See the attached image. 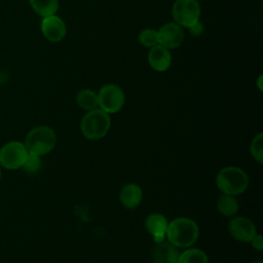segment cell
I'll return each mask as SVG.
<instances>
[{
  "label": "cell",
  "mask_w": 263,
  "mask_h": 263,
  "mask_svg": "<svg viewBox=\"0 0 263 263\" xmlns=\"http://www.w3.org/2000/svg\"><path fill=\"white\" fill-rule=\"evenodd\" d=\"M165 236L176 248H189L198 239L199 227L194 220L179 217L168 222Z\"/></svg>",
  "instance_id": "1"
},
{
  "label": "cell",
  "mask_w": 263,
  "mask_h": 263,
  "mask_svg": "<svg viewBox=\"0 0 263 263\" xmlns=\"http://www.w3.org/2000/svg\"><path fill=\"white\" fill-rule=\"evenodd\" d=\"M216 185L222 193L236 196L247 190L249 186V177L242 168L229 165L218 172L216 176Z\"/></svg>",
  "instance_id": "2"
},
{
  "label": "cell",
  "mask_w": 263,
  "mask_h": 263,
  "mask_svg": "<svg viewBox=\"0 0 263 263\" xmlns=\"http://www.w3.org/2000/svg\"><path fill=\"white\" fill-rule=\"evenodd\" d=\"M111 127L110 114L99 107L87 111L80 121V130L83 137L90 141L104 138Z\"/></svg>",
  "instance_id": "3"
},
{
  "label": "cell",
  "mask_w": 263,
  "mask_h": 263,
  "mask_svg": "<svg viewBox=\"0 0 263 263\" xmlns=\"http://www.w3.org/2000/svg\"><path fill=\"white\" fill-rule=\"evenodd\" d=\"M28 152L42 156L49 153L57 144L54 130L47 125H39L32 128L24 142Z\"/></svg>",
  "instance_id": "4"
},
{
  "label": "cell",
  "mask_w": 263,
  "mask_h": 263,
  "mask_svg": "<svg viewBox=\"0 0 263 263\" xmlns=\"http://www.w3.org/2000/svg\"><path fill=\"white\" fill-rule=\"evenodd\" d=\"M99 108L108 114L119 112L125 103V95L122 88L114 83L103 85L98 92Z\"/></svg>",
  "instance_id": "5"
},
{
  "label": "cell",
  "mask_w": 263,
  "mask_h": 263,
  "mask_svg": "<svg viewBox=\"0 0 263 263\" xmlns=\"http://www.w3.org/2000/svg\"><path fill=\"white\" fill-rule=\"evenodd\" d=\"M200 5L196 0H175L172 7L174 22L182 28H189L199 21Z\"/></svg>",
  "instance_id": "6"
},
{
  "label": "cell",
  "mask_w": 263,
  "mask_h": 263,
  "mask_svg": "<svg viewBox=\"0 0 263 263\" xmlns=\"http://www.w3.org/2000/svg\"><path fill=\"white\" fill-rule=\"evenodd\" d=\"M28 150L24 143L10 141L0 149V164L6 170L14 171L23 167L28 156Z\"/></svg>",
  "instance_id": "7"
},
{
  "label": "cell",
  "mask_w": 263,
  "mask_h": 263,
  "mask_svg": "<svg viewBox=\"0 0 263 263\" xmlns=\"http://www.w3.org/2000/svg\"><path fill=\"white\" fill-rule=\"evenodd\" d=\"M229 234L238 241L250 242L257 234V228L252 220L243 216H236L228 223Z\"/></svg>",
  "instance_id": "8"
},
{
  "label": "cell",
  "mask_w": 263,
  "mask_h": 263,
  "mask_svg": "<svg viewBox=\"0 0 263 263\" xmlns=\"http://www.w3.org/2000/svg\"><path fill=\"white\" fill-rule=\"evenodd\" d=\"M158 44L167 49H175L179 47L184 41V30L175 22L163 24L158 30Z\"/></svg>",
  "instance_id": "9"
},
{
  "label": "cell",
  "mask_w": 263,
  "mask_h": 263,
  "mask_svg": "<svg viewBox=\"0 0 263 263\" xmlns=\"http://www.w3.org/2000/svg\"><path fill=\"white\" fill-rule=\"evenodd\" d=\"M41 32L45 39L52 43H57L65 38L67 34V26L60 16L52 14L42 18Z\"/></svg>",
  "instance_id": "10"
},
{
  "label": "cell",
  "mask_w": 263,
  "mask_h": 263,
  "mask_svg": "<svg viewBox=\"0 0 263 263\" xmlns=\"http://www.w3.org/2000/svg\"><path fill=\"white\" fill-rule=\"evenodd\" d=\"M172 53L166 47L156 44L149 49L148 63L150 67L157 72H164L170 69L172 65Z\"/></svg>",
  "instance_id": "11"
},
{
  "label": "cell",
  "mask_w": 263,
  "mask_h": 263,
  "mask_svg": "<svg viewBox=\"0 0 263 263\" xmlns=\"http://www.w3.org/2000/svg\"><path fill=\"white\" fill-rule=\"evenodd\" d=\"M180 252L168 241L157 242L151 253L153 263H178Z\"/></svg>",
  "instance_id": "12"
},
{
  "label": "cell",
  "mask_w": 263,
  "mask_h": 263,
  "mask_svg": "<svg viewBox=\"0 0 263 263\" xmlns=\"http://www.w3.org/2000/svg\"><path fill=\"white\" fill-rule=\"evenodd\" d=\"M167 225V219L160 213H151L145 220V228L156 242H160L164 239Z\"/></svg>",
  "instance_id": "13"
},
{
  "label": "cell",
  "mask_w": 263,
  "mask_h": 263,
  "mask_svg": "<svg viewBox=\"0 0 263 263\" xmlns=\"http://www.w3.org/2000/svg\"><path fill=\"white\" fill-rule=\"evenodd\" d=\"M143 199V190L136 183L125 184L119 191V200L121 204L129 210L140 205Z\"/></svg>",
  "instance_id": "14"
},
{
  "label": "cell",
  "mask_w": 263,
  "mask_h": 263,
  "mask_svg": "<svg viewBox=\"0 0 263 263\" xmlns=\"http://www.w3.org/2000/svg\"><path fill=\"white\" fill-rule=\"evenodd\" d=\"M76 103L78 107L85 111H90L99 107L98 92L89 88H83L76 95Z\"/></svg>",
  "instance_id": "15"
},
{
  "label": "cell",
  "mask_w": 263,
  "mask_h": 263,
  "mask_svg": "<svg viewBox=\"0 0 263 263\" xmlns=\"http://www.w3.org/2000/svg\"><path fill=\"white\" fill-rule=\"evenodd\" d=\"M238 202L233 195L222 193L217 199V209L225 217H233L238 211Z\"/></svg>",
  "instance_id": "16"
},
{
  "label": "cell",
  "mask_w": 263,
  "mask_h": 263,
  "mask_svg": "<svg viewBox=\"0 0 263 263\" xmlns=\"http://www.w3.org/2000/svg\"><path fill=\"white\" fill-rule=\"evenodd\" d=\"M32 9L42 17L55 14L59 9V0H29Z\"/></svg>",
  "instance_id": "17"
},
{
  "label": "cell",
  "mask_w": 263,
  "mask_h": 263,
  "mask_svg": "<svg viewBox=\"0 0 263 263\" xmlns=\"http://www.w3.org/2000/svg\"><path fill=\"white\" fill-rule=\"evenodd\" d=\"M178 263H209V258L202 250L189 248L180 253Z\"/></svg>",
  "instance_id": "18"
},
{
  "label": "cell",
  "mask_w": 263,
  "mask_h": 263,
  "mask_svg": "<svg viewBox=\"0 0 263 263\" xmlns=\"http://www.w3.org/2000/svg\"><path fill=\"white\" fill-rule=\"evenodd\" d=\"M138 41L145 47H153L158 44V34L157 30L152 28H146L142 30L138 35Z\"/></svg>",
  "instance_id": "19"
},
{
  "label": "cell",
  "mask_w": 263,
  "mask_h": 263,
  "mask_svg": "<svg viewBox=\"0 0 263 263\" xmlns=\"http://www.w3.org/2000/svg\"><path fill=\"white\" fill-rule=\"evenodd\" d=\"M250 152L252 157L258 162L263 163V133L257 134L251 141Z\"/></svg>",
  "instance_id": "20"
},
{
  "label": "cell",
  "mask_w": 263,
  "mask_h": 263,
  "mask_svg": "<svg viewBox=\"0 0 263 263\" xmlns=\"http://www.w3.org/2000/svg\"><path fill=\"white\" fill-rule=\"evenodd\" d=\"M40 157L41 156L29 152L28 156L26 158V161L23 164L24 170L27 173H29V174L37 173L40 170V167H41V159H40Z\"/></svg>",
  "instance_id": "21"
},
{
  "label": "cell",
  "mask_w": 263,
  "mask_h": 263,
  "mask_svg": "<svg viewBox=\"0 0 263 263\" xmlns=\"http://www.w3.org/2000/svg\"><path fill=\"white\" fill-rule=\"evenodd\" d=\"M189 30V33L192 35V36H200L202 33H203V30H204V27H203V24L200 22V21H197L196 23H194L193 25H191L189 28H187Z\"/></svg>",
  "instance_id": "22"
},
{
  "label": "cell",
  "mask_w": 263,
  "mask_h": 263,
  "mask_svg": "<svg viewBox=\"0 0 263 263\" xmlns=\"http://www.w3.org/2000/svg\"><path fill=\"white\" fill-rule=\"evenodd\" d=\"M251 245L252 247L257 250V251H262L263 249V237L261 234H256L252 239H251Z\"/></svg>",
  "instance_id": "23"
},
{
  "label": "cell",
  "mask_w": 263,
  "mask_h": 263,
  "mask_svg": "<svg viewBox=\"0 0 263 263\" xmlns=\"http://www.w3.org/2000/svg\"><path fill=\"white\" fill-rule=\"evenodd\" d=\"M262 80H263V76L260 75V76L258 77V79H257V86H258V88H259L260 91H262V89H263V87H262Z\"/></svg>",
  "instance_id": "24"
},
{
  "label": "cell",
  "mask_w": 263,
  "mask_h": 263,
  "mask_svg": "<svg viewBox=\"0 0 263 263\" xmlns=\"http://www.w3.org/2000/svg\"><path fill=\"white\" fill-rule=\"evenodd\" d=\"M252 263H263L262 261H254V262H252Z\"/></svg>",
  "instance_id": "25"
},
{
  "label": "cell",
  "mask_w": 263,
  "mask_h": 263,
  "mask_svg": "<svg viewBox=\"0 0 263 263\" xmlns=\"http://www.w3.org/2000/svg\"><path fill=\"white\" fill-rule=\"evenodd\" d=\"M0 179H1V168H0Z\"/></svg>",
  "instance_id": "26"
},
{
  "label": "cell",
  "mask_w": 263,
  "mask_h": 263,
  "mask_svg": "<svg viewBox=\"0 0 263 263\" xmlns=\"http://www.w3.org/2000/svg\"><path fill=\"white\" fill-rule=\"evenodd\" d=\"M196 1H198V2H199V1H204V0H196Z\"/></svg>",
  "instance_id": "27"
}]
</instances>
